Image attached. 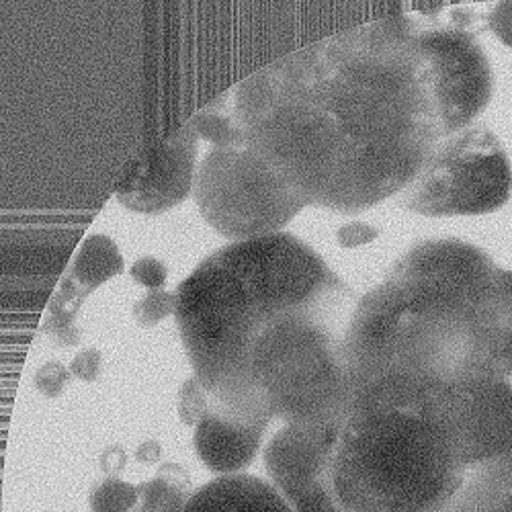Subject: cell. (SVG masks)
Segmentation results:
<instances>
[{"instance_id": "cell-1", "label": "cell", "mask_w": 512, "mask_h": 512, "mask_svg": "<svg viewBox=\"0 0 512 512\" xmlns=\"http://www.w3.org/2000/svg\"><path fill=\"white\" fill-rule=\"evenodd\" d=\"M232 99L246 144L306 207L349 216L402 193L445 140L406 19L320 39L244 78Z\"/></svg>"}, {"instance_id": "cell-2", "label": "cell", "mask_w": 512, "mask_h": 512, "mask_svg": "<svg viewBox=\"0 0 512 512\" xmlns=\"http://www.w3.org/2000/svg\"><path fill=\"white\" fill-rule=\"evenodd\" d=\"M498 269L482 248L461 240L414 246L357 300L345 334L353 396L502 377L488 326Z\"/></svg>"}, {"instance_id": "cell-3", "label": "cell", "mask_w": 512, "mask_h": 512, "mask_svg": "<svg viewBox=\"0 0 512 512\" xmlns=\"http://www.w3.org/2000/svg\"><path fill=\"white\" fill-rule=\"evenodd\" d=\"M177 324L193 375L211 410L244 424L256 418L246 357L261 320L353 297L322 256L287 232L232 242L207 259L177 289Z\"/></svg>"}, {"instance_id": "cell-4", "label": "cell", "mask_w": 512, "mask_h": 512, "mask_svg": "<svg viewBox=\"0 0 512 512\" xmlns=\"http://www.w3.org/2000/svg\"><path fill=\"white\" fill-rule=\"evenodd\" d=\"M453 388L367 394L351 402L332 447L345 512H443L472 474L451 410Z\"/></svg>"}, {"instance_id": "cell-5", "label": "cell", "mask_w": 512, "mask_h": 512, "mask_svg": "<svg viewBox=\"0 0 512 512\" xmlns=\"http://www.w3.org/2000/svg\"><path fill=\"white\" fill-rule=\"evenodd\" d=\"M355 297L318 308L267 316L256 326L246 357L248 392L265 424L330 426L353 402L345 334Z\"/></svg>"}, {"instance_id": "cell-6", "label": "cell", "mask_w": 512, "mask_h": 512, "mask_svg": "<svg viewBox=\"0 0 512 512\" xmlns=\"http://www.w3.org/2000/svg\"><path fill=\"white\" fill-rule=\"evenodd\" d=\"M193 197L205 222L232 242L281 234L306 207L244 138L207 152L197 166Z\"/></svg>"}, {"instance_id": "cell-7", "label": "cell", "mask_w": 512, "mask_h": 512, "mask_svg": "<svg viewBox=\"0 0 512 512\" xmlns=\"http://www.w3.org/2000/svg\"><path fill=\"white\" fill-rule=\"evenodd\" d=\"M512 193V164L486 127L447 136L418 177L400 193L402 205L424 218L484 216Z\"/></svg>"}, {"instance_id": "cell-8", "label": "cell", "mask_w": 512, "mask_h": 512, "mask_svg": "<svg viewBox=\"0 0 512 512\" xmlns=\"http://www.w3.org/2000/svg\"><path fill=\"white\" fill-rule=\"evenodd\" d=\"M416 41L431 64L443 134L453 136L488 107L494 76L478 39L459 25L416 27Z\"/></svg>"}, {"instance_id": "cell-9", "label": "cell", "mask_w": 512, "mask_h": 512, "mask_svg": "<svg viewBox=\"0 0 512 512\" xmlns=\"http://www.w3.org/2000/svg\"><path fill=\"white\" fill-rule=\"evenodd\" d=\"M338 424H285L267 443L263 459L271 484L295 512H345L332 486Z\"/></svg>"}, {"instance_id": "cell-10", "label": "cell", "mask_w": 512, "mask_h": 512, "mask_svg": "<svg viewBox=\"0 0 512 512\" xmlns=\"http://www.w3.org/2000/svg\"><path fill=\"white\" fill-rule=\"evenodd\" d=\"M199 136L191 121L144 150L117 185L115 197L138 213H164L183 203L195 187Z\"/></svg>"}, {"instance_id": "cell-11", "label": "cell", "mask_w": 512, "mask_h": 512, "mask_svg": "<svg viewBox=\"0 0 512 512\" xmlns=\"http://www.w3.org/2000/svg\"><path fill=\"white\" fill-rule=\"evenodd\" d=\"M451 408L472 472L512 453V383L508 377L492 375L457 386Z\"/></svg>"}, {"instance_id": "cell-12", "label": "cell", "mask_w": 512, "mask_h": 512, "mask_svg": "<svg viewBox=\"0 0 512 512\" xmlns=\"http://www.w3.org/2000/svg\"><path fill=\"white\" fill-rule=\"evenodd\" d=\"M269 426L244 424L211 410L195 426V451L209 472L230 476L248 467L263 445Z\"/></svg>"}, {"instance_id": "cell-13", "label": "cell", "mask_w": 512, "mask_h": 512, "mask_svg": "<svg viewBox=\"0 0 512 512\" xmlns=\"http://www.w3.org/2000/svg\"><path fill=\"white\" fill-rule=\"evenodd\" d=\"M187 512H295L267 480L248 474L218 476L193 492Z\"/></svg>"}, {"instance_id": "cell-14", "label": "cell", "mask_w": 512, "mask_h": 512, "mask_svg": "<svg viewBox=\"0 0 512 512\" xmlns=\"http://www.w3.org/2000/svg\"><path fill=\"white\" fill-rule=\"evenodd\" d=\"M123 273V256L117 244L103 234H95L82 242L74 261L60 281V291L76 297L84 304L87 297L105 281Z\"/></svg>"}, {"instance_id": "cell-15", "label": "cell", "mask_w": 512, "mask_h": 512, "mask_svg": "<svg viewBox=\"0 0 512 512\" xmlns=\"http://www.w3.org/2000/svg\"><path fill=\"white\" fill-rule=\"evenodd\" d=\"M443 512H512V453L476 467Z\"/></svg>"}, {"instance_id": "cell-16", "label": "cell", "mask_w": 512, "mask_h": 512, "mask_svg": "<svg viewBox=\"0 0 512 512\" xmlns=\"http://www.w3.org/2000/svg\"><path fill=\"white\" fill-rule=\"evenodd\" d=\"M138 502L134 512H162L168 508L187 506L191 492V476L179 463H162L158 474L136 486Z\"/></svg>"}, {"instance_id": "cell-17", "label": "cell", "mask_w": 512, "mask_h": 512, "mask_svg": "<svg viewBox=\"0 0 512 512\" xmlns=\"http://www.w3.org/2000/svg\"><path fill=\"white\" fill-rule=\"evenodd\" d=\"M490 330L498 373L512 377V271L498 269L490 304Z\"/></svg>"}, {"instance_id": "cell-18", "label": "cell", "mask_w": 512, "mask_h": 512, "mask_svg": "<svg viewBox=\"0 0 512 512\" xmlns=\"http://www.w3.org/2000/svg\"><path fill=\"white\" fill-rule=\"evenodd\" d=\"M228 99L230 95L220 97L216 103H211L189 119L197 136L213 146H232L244 138L234 115V107L226 105Z\"/></svg>"}, {"instance_id": "cell-19", "label": "cell", "mask_w": 512, "mask_h": 512, "mask_svg": "<svg viewBox=\"0 0 512 512\" xmlns=\"http://www.w3.org/2000/svg\"><path fill=\"white\" fill-rule=\"evenodd\" d=\"M82 308V302L56 291L44 322V334L60 347H76L80 343V330L76 328V316Z\"/></svg>"}, {"instance_id": "cell-20", "label": "cell", "mask_w": 512, "mask_h": 512, "mask_svg": "<svg viewBox=\"0 0 512 512\" xmlns=\"http://www.w3.org/2000/svg\"><path fill=\"white\" fill-rule=\"evenodd\" d=\"M138 502V488L121 478H105L91 490V512H130Z\"/></svg>"}, {"instance_id": "cell-21", "label": "cell", "mask_w": 512, "mask_h": 512, "mask_svg": "<svg viewBox=\"0 0 512 512\" xmlns=\"http://www.w3.org/2000/svg\"><path fill=\"white\" fill-rule=\"evenodd\" d=\"M179 297L177 291L150 289L134 306V320L142 328H154L164 318L177 314Z\"/></svg>"}, {"instance_id": "cell-22", "label": "cell", "mask_w": 512, "mask_h": 512, "mask_svg": "<svg viewBox=\"0 0 512 512\" xmlns=\"http://www.w3.org/2000/svg\"><path fill=\"white\" fill-rule=\"evenodd\" d=\"M211 412V400L197 377H189L179 392V418L187 426H197Z\"/></svg>"}, {"instance_id": "cell-23", "label": "cell", "mask_w": 512, "mask_h": 512, "mask_svg": "<svg viewBox=\"0 0 512 512\" xmlns=\"http://www.w3.org/2000/svg\"><path fill=\"white\" fill-rule=\"evenodd\" d=\"M72 377H74L72 371L68 367H64L60 361H48L37 369L33 383H35V390L41 396L54 400V398L62 396V392L66 390Z\"/></svg>"}, {"instance_id": "cell-24", "label": "cell", "mask_w": 512, "mask_h": 512, "mask_svg": "<svg viewBox=\"0 0 512 512\" xmlns=\"http://www.w3.org/2000/svg\"><path fill=\"white\" fill-rule=\"evenodd\" d=\"M130 275L144 287L148 289H162L168 277V269L162 261L154 259V256H146V259H140L132 269Z\"/></svg>"}, {"instance_id": "cell-25", "label": "cell", "mask_w": 512, "mask_h": 512, "mask_svg": "<svg viewBox=\"0 0 512 512\" xmlns=\"http://www.w3.org/2000/svg\"><path fill=\"white\" fill-rule=\"evenodd\" d=\"M70 371L74 377L93 383L101 377L103 371V355L99 349H87L74 357V361L70 363Z\"/></svg>"}, {"instance_id": "cell-26", "label": "cell", "mask_w": 512, "mask_h": 512, "mask_svg": "<svg viewBox=\"0 0 512 512\" xmlns=\"http://www.w3.org/2000/svg\"><path fill=\"white\" fill-rule=\"evenodd\" d=\"M379 236V230L369 226V224H363V222H353V224H347L338 230L336 238H338V244L343 248H357V246H363V244H369L371 240H375Z\"/></svg>"}, {"instance_id": "cell-27", "label": "cell", "mask_w": 512, "mask_h": 512, "mask_svg": "<svg viewBox=\"0 0 512 512\" xmlns=\"http://www.w3.org/2000/svg\"><path fill=\"white\" fill-rule=\"evenodd\" d=\"M488 25L504 46L512 48V3L496 5L488 17Z\"/></svg>"}, {"instance_id": "cell-28", "label": "cell", "mask_w": 512, "mask_h": 512, "mask_svg": "<svg viewBox=\"0 0 512 512\" xmlns=\"http://www.w3.org/2000/svg\"><path fill=\"white\" fill-rule=\"evenodd\" d=\"M127 465V453L121 445H113L101 455V469L107 478H119Z\"/></svg>"}, {"instance_id": "cell-29", "label": "cell", "mask_w": 512, "mask_h": 512, "mask_svg": "<svg viewBox=\"0 0 512 512\" xmlns=\"http://www.w3.org/2000/svg\"><path fill=\"white\" fill-rule=\"evenodd\" d=\"M160 455H162V447L158 441H146L136 449V461H140L144 465L160 461Z\"/></svg>"}, {"instance_id": "cell-30", "label": "cell", "mask_w": 512, "mask_h": 512, "mask_svg": "<svg viewBox=\"0 0 512 512\" xmlns=\"http://www.w3.org/2000/svg\"><path fill=\"white\" fill-rule=\"evenodd\" d=\"M162 512H187V506H177V508H168V510H162Z\"/></svg>"}]
</instances>
